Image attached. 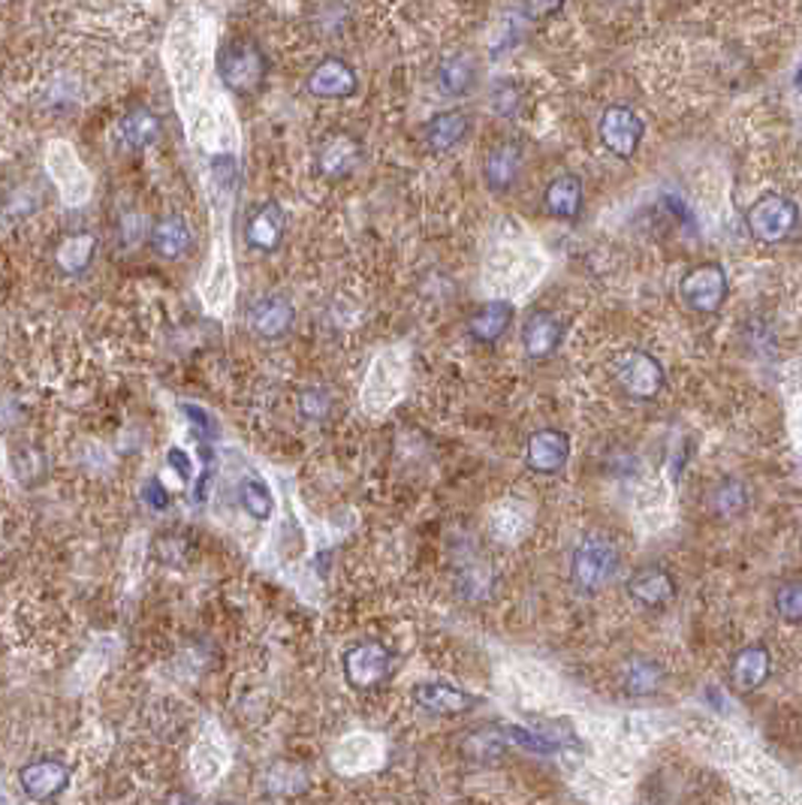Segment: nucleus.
I'll return each instance as SVG.
<instances>
[{
    "instance_id": "obj_9",
    "label": "nucleus",
    "mask_w": 802,
    "mask_h": 805,
    "mask_svg": "<svg viewBox=\"0 0 802 805\" xmlns=\"http://www.w3.org/2000/svg\"><path fill=\"white\" fill-rule=\"evenodd\" d=\"M305 88L314 100H347L359 91V75L342 58H323L305 79Z\"/></svg>"
},
{
    "instance_id": "obj_28",
    "label": "nucleus",
    "mask_w": 802,
    "mask_h": 805,
    "mask_svg": "<svg viewBox=\"0 0 802 805\" xmlns=\"http://www.w3.org/2000/svg\"><path fill=\"white\" fill-rule=\"evenodd\" d=\"M238 505H242V510L247 516H254L257 522H266L268 516L275 513V495H272V489L263 480L247 477L238 486Z\"/></svg>"
},
{
    "instance_id": "obj_8",
    "label": "nucleus",
    "mask_w": 802,
    "mask_h": 805,
    "mask_svg": "<svg viewBox=\"0 0 802 805\" xmlns=\"http://www.w3.org/2000/svg\"><path fill=\"white\" fill-rule=\"evenodd\" d=\"M45 163H49V175L58 184V191L64 194L67 203H85L88 194H91V179H88L79 154L67 142H52L49 154H45Z\"/></svg>"
},
{
    "instance_id": "obj_11",
    "label": "nucleus",
    "mask_w": 802,
    "mask_h": 805,
    "mask_svg": "<svg viewBox=\"0 0 802 805\" xmlns=\"http://www.w3.org/2000/svg\"><path fill=\"white\" fill-rule=\"evenodd\" d=\"M296 308L287 296H263L247 308V326L263 342H278L293 329Z\"/></svg>"
},
{
    "instance_id": "obj_1",
    "label": "nucleus",
    "mask_w": 802,
    "mask_h": 805,
    "mask_svg": "<svg viewBox=\"0 0 802 805\" xmlns=\"http://www.w3.org/2000/svg\"><path fill=\"white\" fill-rule=\"evenodd\" d=\"M217 75L226 91L238 98H251L266 85L268 58L254 40H233L217 54Z\"/></svg>"
},
{
    "instance_id": "obj_16",
    "label": "nucleus",
    "mask_w": 802,
    "mask_h": 805,
    "mask_svg": "<svg viewBox=\"0 0 802 805\" xmlns=\"http://www.w3.org/2000/svg\"><path fill=\"white\" fill-rule=\"evenodd\" d=\"M410 697L432 715H465L468 709L480 703V697H474L465 687L449 685V682H417Z\"/></svg>"
},
{
    "instance_id": "obj_12",
    "label": "nucleus",
    "mask_w": 802,
    "mask_h": 805,
    "mask_svg": "<svg viewBox=\"0 0 802 805\" xmlns=\"http://www.w3.org/2000/svg\"><path fill=\"white\" fill-rule=\"evenodd\" d=\"M565 342V323L556 314L537 308L522 323V350L528 359H549Z\"/></svg>"
},
{
    "instance_id": "obj_4",
    "label": "nucleus",
    "mask_w": 802,
    "mask_h": 805,
    "mask_svg": "<svg viewBox=\"0 0 802 805\" xmlns=\"http://www.w3.org/2000/svg\"><path fill=\"white\" fill-rule=\"evenodd\" d=\"M730 293L728 272L721 263H700V266L688 268L684 278L679 281V299L691 314L700 317H712L724 308Z\"/></svg>"
},
{
    "instance_id": "obj_22",
    "label": "nucleus",
    "mask_w": 802,
    "mask_h": 805,
    "mask_svg": "<svg viewBox=\"0 0 802 805\" xmlns=\"http://www.w3.org/2000/svg\"><path fill=\"white\" fill-rule=\"evenodd\" d=\"M468 130H471L468 115L459 109H447V112H438V115L428 119V124L423 128V140L432 151H449L468 136Z\"/></svg>"
},
{
    "instance_id": "obj_32",
    "label": "nucleus",
    "mask_w": 802,
    "mask_h": 805,
    "mask_svg": "<svg viewBox=\"0 0 802 805\" xmlns=\"http://www.w3.org/2000/svg\"><path fill=\"white\" fill-rule=\"evenodd\" d=\"M493 109L504 119L516 115V109H519V88H516V82H498L493 88Z\"/></svg>"
},
{
    "instance_id": "obj_18",
    "label": "nucleus",
    "mask_w": 802,
    "mask_h": 805,
    "mask_svg": "<svg viewBox=\"0 0 802 805\" xmlns=\"http://www.w3.org/2000/svg\"><path fill=\"white\" fill-rule=\"evenodd\" d=\"M284 233H287L284 208L278 203H263L254 215L247 217L245 242L257 254H275L284 242Z\"/></svg>"
},
{
    "instance_id": "obj_5",
    "label": "nucleus",
    "mask_w": 802,
    "mask_h": 805,
    "mask_svg": "<svg viewBox=\"0 0 802 805\" xmlns=\"http://www.w3.org/2000/svg\"><path fill=\"white\" fill-rule=\"evenodd\" d=\"M396 666V655L393 649L380 640H363V643L351 645L342 658V670L347 685L356 691H368L384 682Z\"/></svg>"
},
{
    "instance_id": "obj_10",
    "label": "nucleus",
    "mask_w": 802,
    "mask_h": 805,
    "mask_svg": "<svg viewBox=\"0 0 802 805\" xmlns=\"http://www.w3.org/2000/svg\"><path fill=\"white\" fill-rule=\"evenodd\" d=\"M676 591V577L661 564H646V568L633 570L631 580H628V598L642 610H663L667 603H673Z\"/></svg>"
},
{
    "instance_id": "obj_23",
    "label": "nucleus",
    "mask_w": 802,
    "mask_h": 805,
    "mask_svg": "<svg viewBox=\"0 0 802 805\" xmlns=\"http://www.w3.org/2000/svg\"><path fill=\"white\" fill-rule=\"evenodd\" d=\"M510 323H514V305L510 302H486L483 308L471 314V320H468V335H471L477 344H495L501 338L507 329H510Z\"/></svg>"
},
{
    "instance_id": "obj_33",
    "label": "nucleus",
    "mask_w": 802,
    "mask_h": 805,
    "mask_svg": "<svg viewBox=\"0 0 802 805\" xmlns=\"http://www.w3.org/2000/svg\"><path fill=\"white\" fill-rule=\"evenodd\" d=\"M565 0H522L525 19L531 22H544V19H552L556 12H561Z\"/></svg>"
},
{
    "instance_id": "obj_14",
    "label": "nucleus",
    "mask_w": 802,
    "mask_h": 805,
    "mask_svg": "<svg viewBox=\"0 0 802 805\" xmlns=\"http://www.w3.org/2000/svg\"><path fill=\"white\" fill-rule=\"evenodd\" d=\"M363 163V142L347 133H335L323 142L321 154H317V172L329 182H342L347 175H354Z\"/></svg>"
},
{
    "instance_id": "obj_38",
    "label": "nucleus",
    "mask_w": 802,
    "mask_h": 805,
    "mask_svg": "<svg viewBox=\"0 0 802 805\" xmlns=\"http://www.w3.org/2000/svg\"><path fill=\"white\" fill-rule=\"evenodd\" d=\"M217 805H238V803H217Z\"/></svg>"
},
{
    "instance_id": "obj_35",
    "label": "nucleus",
    "mask_w": 802,
    "mask_h": 805,
    "mask_svg": "<svg viewBox=\"0 0 802 805\" xmlns=\"http://www.w3.org/2000/svg\"><path fill=\"white\" fill-rule=\"evenodd\" d=\"M182 410H184V414H187V417H191L193 426H196V429L203 431V435H214L212 417H209V414H205L203 408H196V405H182Z\"/></svg>"
},
{
    "instance_id": "obj_17",
    "label": "nucleus",
    "mask_w": 802,
    "mask_h": 805,
    "mask_svg": "<svg viewBox=\"0 0 802 805\" xmlns=\"http://www.w3.org/2000/svg\"><path fill=\"white\" fill-rule=\"evenodd\" d=\"M582 205H586V187H582V179L573 172H561L546 184L544 212L549 217L573 224L582 215Z\"/></svg>"
},
{
    "instance_id": "obj_6",
    "label": "nucleus",
    "mask_w": 802,
    "mask_h": 805,
    "mask_svg": "<svg viewBox=\"0 0 802 805\" xmlns=\"http://www.w3.org/2000/svg\"><path fill=\"white\" fill-rule=\"evenodd\" d=\"M616 384L621 387L625 396L637 398V401H652L667 387V371L646 350H628L616 359Z\"/></svg>"
},
{
    "instance_id": "obj_24",
    "label": "nucleus",
    "mask_w": 802,
    "mask_h": 805,
    "mask_svg": "<svg viewBox=\"0 0 802 805\" xmlns=\"http://www.w3.org/2000/svg\"><path fill=\"white\" fill-rule=\"evenodd\" d=\"M193 245V236H191V226L187 221L179 215H166L161 217L154 230H151V247H154V254L163 259H182Z\"/></svg>"
},
{
    "instance_id": "obj_19",
    "label": "nucleus",
    "mask_w": 802,
    "mask_h": 805,
    "mask_svg": "<svg viewBox=\"0 0 802 805\" xmlns=\"http://www.w3.org/2000/svg\"><path fill=\"white\" fill-rule=\"evenodd\" d=\"M22 791L33 803H49L61 794L70 782V773L61 761H33L19 773Z\"/></svg>"
},
{
    "instance_id": "obj_3",
    "label": "nucleus",
    "mask_w": 802,
    "mask_h": 805,
    "mask_svg": "<svg viewBox=\"0 0 802 805\" xmlns=\"http://www.w3.org/2000/svg\"><path fill=\"white\" fill-rule=\"evenodd\" d=\"M745 224L751 238L760 245H781L793 236V230L800 224V208L791 196L763 194L745 212Z\"/></svg>"
},
{
    "instance_id": "obj_27",
    "label": "nucleus",
    "mask_w": 802,
    "mask_h": 805,
    "mask_svg": "<svg viewBox=\"0 0 802 805\" xmlns=\"http://www.w3.org/2000/svg\"><path fill=\"white\" fill-rule=\"evenodd\" d=\"M663 685V666L654 658H633L625 666V691L631 697H652L654 691Z\"/></svg>"
},
{
    "instance_id": "obj_25",
    "label": "nucleus",
    "mask_w": 802,
    "mask_h": 805,
    "mask_svg": "<svg viewBox=\"0 0 802 805\" xmlns=\"http://www.w3.org/2000/svg\"><path fill=\"white\" fill-rule=\"evenodd\" d=\"M119 133L128 149H149L161 140V119L151 109H130L128 115L121 119Z\"/></svg>"
},
{
    "instance_id": "obj_20",
    "label": "nucleus",
    "mask_w": 802,
    "mask_h": 805,
    "mask_svg": "<svg viewBox=\"0 0 802 805\" xmlns=\"http://www.w3.org/2000/svg\"><path fill=\"white\" fill-rule=\"evenodd\" d=\"M522 172V145L519 142H501L486 154V187L493 194H510V187L519 182Z\"/></svg>"
},
{
    "instance_id": "obj_21",
    "label": "nucleus",
    "mask_w": 802,
    "mask_h": 805,
    "mask_svg": "<svg viewBox=\"0 0 802 805\" xmlns=\"http://www.w3.org/2000/svg\"><path fill=\"white\" fill-rule=\"evenodd\" d=\"M477 79H480V67H477L471 54L465 52L444 58L438 64V73H435L438 91L453 100L468 98L474 88H477Z\"/></svg>"
},
{
    "instance_id": "obj_30",
    "label": "nucleus",
    "mask_w": 802,
    "mask_h": 805,
    "mask_svg": "<svg viewBox=\"0 0 802 805\" xmlns=\"http://www.w3.org/2000/svg\"><path fill=\"white\" fill-rule=\"evenodd\" d=\"M775 612H779L784 622L796 624L802 619V589L800 582H784L775 591Z\"/></svg>"
},
{
    "instance_id": "obj_26",
    "label": "nucleus",
    "mask_w": 802,
    "mask_h": 805,
    "mask_svg": "<svg viewBox=\"0 0 802 805\" xmlns=\"http://www.w3.org/2000/svg\"><path fill=\"white\" fill-rule=\"evenodd\" d=\"M751 495L749 486L737 480V477H724L721 483L712 489L709 495V510L718 516V519H737L749 510Z\"/></svg>"
},
{
    "instance_id": "obj_34",
    "label": "nucleus",
    "mask_w": 802,
    "mask_h": 805,
    "mask_svg": "<svg viewBox=\"0 0 802 805\" xmlns=\"http://www.w3.org/2000/svg\"><path fill=\"white\" fill-rule=\"evenodd\" d=\"M145 505L154 507V510H166L170 507V492L163 489L161 480H149L145 483Z\"/></svg>"
},
{
    "instance_id": "obj_36",
    "label": "nucleus",
    "mask_w": 802,
    "mask_h": 805,
    "mask_svg": "<svg viewBox=\"0 0 802 805\" xmlns=\"http://www.w3.org/2000/svg\"><path fill=\"white\" fill-rule=\"evenodd\" d=\"M166 462L175 468V473H179L182 480H191V459H187V452L179 450V447H172V450L166 452Z\"/></svg>"
},
{
    "instance_id": "obj_13",
    "label": "nucleus",
    "mask_w": 802,
    "mask_h": 805,
    "mask_svg": "<svg viewBox=\"0 0 802 805\" xmlns=\"http://www.w3.org/2000/svg\"><path fill=\"white\" fill-rule=\"evenodd\" d=\"M772 676V652L763 643L742 645L733 661H730V682L739 694H751L770 682Z\"/></svg>"
},
{
    "instance_id": "obj_7",
    "label": "nucleus",
    "mask_w": 802,
    "mask_h": 805,
    "mask_svg": "<svg viewBox=\"0 0 802 805\" xmlns=\"http://www.w3.org/2000/svg\"><path fill=\"white\" fill-rule=\"evenodd\" d=\"M598 136L600 145L610 151L612 157L631 161L642 145L646 124H642V119L631 106H610L603 109V115H600Z\"/></svg>"
},
{
    "instance_id": "obj_29",
    "label": "nucleus",
    "mask_w": 802,
    "mask_h": 805,
    "mask_svg": "<svg viewBox=\"0 0 802 805\" xmlns=\"http://www.w3.org/2000/svg\"><path fill=\"white\" fill-rule=\"evenodd\" d=\"M97 251V238L91 233H75L61 245L58 251V263L67 268V272H82L85 266H91Z\"/></svg>"
},
{
    "instance_id": "obj_2",
    "label": "nucleus",
    "mask_w": 802,
    "mask_h": 805,
    "mask_svg": "<svg viewBox=\"0 0 802 805\" xmlns=\"http://www.w3.org/2000/svg\"><path fill=\"white\" fill-rule=\"evenodd\" d=\"M621 570V552L612 543L610 537L603 534H589L582 537L570 556V577L577 582V589L595 591L607 589Z\"/></svg>"
},
{
    "instance_id": "obj_15",
    "label": "nucleus",
    "mask_w": 802,
    "mask_h": 805,
    "mask_svg": "<svg viewBox=\"0 0 802 805\" xmlns=\"http://www.w3.org/2000/svg\"><path fill=\"white\" fill-rule=\"evenodd\" d=\"M570 459V438L561 429H540L525 444V462L535 473H558Z\"/></svg>"
},
{
    "instance_id": "obj_31",
    "label": "nucleus",
    "mask_w": 802,
    "mask_h": 805,
    "mask_svg": "<svg viewBox=\"0 0 802 805\" xmlns=\"http://www.w3.org/2000/svg\"><path fill=\"white\" fill-rule=\"evenodd\" d=\"M300 410H302V417L311 419V422H321V419L329 417V410H332L329 393L321 387L305 389V393L300 396Z\"/></svg>"
},
{
    "instance_id": "obj_37",
    "label": "nucleus",
    "mask_w": 802,
    "mask_h": 805,
    "mask_svg": "<svg viewBox=\"0 0 802 805\" xmlns=\"http://www.w3.org/2000/svg\"><path fill=\"white\" fill-rule=\"evenodd\" d=\"M163 805H196V799L191 794H184V791H175V794L163 799Z\"/></svg>"
}]
</instances>
